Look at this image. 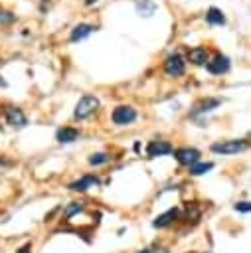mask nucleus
<instances>
[{
	"label": "nucleus",
	"instance_id": "nucleus-1",
	"mask_svg": "<svg viewBox=\"0 0 251 253\" xmlns=\"http://www.w3.org/2000/svg\"><path fill=\"white\" fill-rule=\"evenodd\" d=\"M99 107H101V101H99V97H95V95H83L77 103H75V109H73V119L75 121H85V119H89V117H93L97 111H99Z\"/></svg>",
	"mask_w": 251,
	"mask_h": 253
},
{
	"label": "nucleus",
	"instance_id": "nucleus-2",
	"mask_svg": "<svg viewBox=\"0 0 251 253\" xmlns=\"http://www.w3.org/2000/svg\"><path fill=\"white\" fill-rule=\"evenodd\" d=\"M249 146V142L245 138H229V140H217L209 146L211 152L215 154H223V156H229V154H237V152H243L245 148Z\"/></svg>",
	"mask_w": 251,
	"mask_h": 253
},
{
	"label": "nucleus",
	"instance_id": "nucleus-3",
	"mask_svg": "<svg viewBox=\"0 0 251 253\" xmlns=\"http://www.w3.org/2000/svg\"><path fill=\"white\" fill-rule=\"evenodd\" d=\"M162 69H164V73L168 77L178 79V77H182L186 73V57L180 51H174V53L166 55V59L162 63Z\"/></svg>",
	"mask_w": 251,
	"mask_h": 253
},
{
	"label": "nucleus",
	"instance_id": "nucleus-4",
	"mask_svg": "<svg viewBox=\"0 0 251 253\" xmlns=\"http://www.w3.org/2000/svg\"><path fill=\"white\" fill-rule=\"evenodd\" d=\"M138 119V113L132 105H117L111 113V121L117 125V126H126V125H132L134 121Z\"/></svg>",
	"mask_w": 251,
	"mask_h": 253
},
{
	"label": "nucleus",
	"instance_id": "nucleus-5",
	"mask_svg": "<svg viewBox=\"0 0 251 253\" xmlns=\"http://www.w3.org/2000/svg\"><path fill=\"white\" fill-rule=\"evenodd\" d=\"M174 158L178 160V164H182V166H192V164H196V162H200V156H202V152L198 150V148H194V146H182V148H174Z\"/></svg>",
	"mask_w": 251,
	"mask_h": 253
},
{
	"label": "nucleus",
	"instance_id": "nucleus-6",
	"mask_svg": "<svg viewBox=\"0 0 251 253\" xmlns=\"http://www.w3.org/2000/svg\"><path fill=\"white\" fill-rule=\"evenodd\" d=\"M4 119H6V123L10 125V126H14V128H24L26 125H28V117L24 115V111L22 109H18V107H12V105H8V107H4Z\"/></svg>",
	"mask_w": 251,
	"mask_h": 253
},
{
	"label": "nucleus",
	"instance_id": "nucleus-7",
	"mask_svg": "<svg viewBox=\"0 0 251 253\" xmlns=\"http://www.w3.org/2000/svg\"><path fill=\"white\" fill-rule=\"evenodd\" d=\"M229 67H231L229 57H227V55H221V53H217L213 59H209V61L206 63V69H208L211 75H225V73L229 71Z\"/></svg>",
	"mask_w": 251,
	"mask_h": 253
},
{
	"label": "nucleus",
	"instance_id": "nucleus-8",
	"mask_svg": "<svg viewBox=\"0 0 251 253\" xmlns=\"http://www.w3.org/2000/svg\"><path fill=\"white\" fill-rule=\"evenodd\" d=\"M221 105V99L217 97H204L200 101L194 103L192 107V117H200V115H206V113H211L213 109H217Z\"/></svg>",
	"mask_w": 251,
	"mask_h": 253
},
{
	"label": "nucleus",
	"instance_id": "nucleus-9",
	"mask_svg": "<svg viewBox=\"0 0 251 253\" xmlns=\"http://www.w3.org/2000/svg\"><path fill=\"white\" fill-rule=\"evenodd\" d=\"M174 152V146L168 142V140H150L146 144V154L148 158H156V156H166Z\"/></svg>",
	"mask_w": 251,
	"mask_h": 253
},
{
	"label": "nucleus",
	"instance_id": "nucleus-10",
	"mask_svg": "<svg viewBox=\"0 0 251 253\" xmlns=\"http://www.w3.org/2000/svg\"><path fill=\"white\" fill-rule=\"evenodd\" d=\"M97 186H99V178H97L95 174H83L79 180L71 182L67 188H69L71 192H87V190L97 188Z\"/></svg>",
	"mask_w": 251,
	"mask_h": 253
},
{
	"label": "nucleus",
	"instance_id": "nucleus-11",
	"mask_svg": "<svg viewBox=\"0 0 251 253\" xmlns=\"http://www.w3.org/2000/svg\"><path fill=\"white\" fill-rule=\"evenodd\" d=\"M95 30H97V26L87 24V22H81V24L73 26V30L69 32V42H71V43H77V42H81V40L89 38V36H91Z\"/></svg>",
	"mask_w": 251,
	"mask_h": 253
},
{
	"label": "nucleus",
	"instance_id": "nucleus-12",
	"mask_svg": "<svg viewBox=\"0 0 251 253\" xmlns=\"http://www.w3.org/2000/svg\"><path fill=\"white\" fill-rule=\"evenodd\" d=\"M178 217H180V210H178V208H170V210H166L164 213H160V215H156V217H154L152 227H156V229L168 227V225H170V223H174Z\"/></svg>",
	"mask_w": 251,
	"mask_h": 253
},
{
	"label": "nucleus",
	"instance_id": "nucleus-13",
	"mask_svg": "<svg viewBox=\"0 0 251 253\" xmlns=\"http://www.w3.org/2000/svg\"><path fill=\"white\" fill-rule=\"evenodd\" d=\"M79 136H81V130L75 128V126H61V128H57V132H55V140L61 142V144L75 142Z\"/></svg>",
	"mask_w": 251,
	"mask_h": 253
},
{
	"label": "nucleus",
	"instance_id": "nucleus-14",
	"mask_svg": "<svg viewBox=\"0 0 251 253\" xmlns=\"http://www.w3.org/2000/svg\"><path fill=\"white\" fill-rule=\"evenodd\" d=\"M188 61H192L194 65H206L209 61V53L204 45H196V47H190L188 49Z\"/></svg>",
	"mask_w": 251,
	"mask_h": 253
},
{
	"label": "nucleus",
	"instance_id": "nucleus-15",
	"mask_svg": "<svg viewBox=\"0 0 251 253\" xmlns=\"http://www.w3.org/2000/svg\"><path fill=\"white\" fill-rule=\"evenodd\" d=\"M206 22H208L209 26H225V24H227V18H225V14H223L219 8L209 6V8L206 10Z\"/></svg>",
	"mask_w": 251,
	"mask_h": 253
},
{
	"label": "nucleus",
	"instance_id": "nucleus-16",
	"mask_svg": "<svg viewBox=\"0 0 251 253\" xmlns=\"http://www.w3.org/2000/svg\"><path fill=\"white\" fill-rule=\"evenodd\" d=\"M87 162H89L91 166H103V164L111 162V154H109V152H93V154L87 158Z\"/></svg>",
	"mask_w": 251,
	"mask_h": 253
},
{
	"label": "nucleus",
	"instance_id": "nucleus-17",
	"mask_svg": "<svg viewBox=\"0 0 251 253\" xmlns=\"http://www.w3.org/2000/svg\"><path fill=\"white\" fill-rule=\"evenodd\" d=\"M213 168V162H196V164H192L188 170H190V174L192 176H202V174H206V172H209Z\"/></svg>",
	"mask_w": 251,
	"mask_h": 253
},
{
	"label": "nucleus",
	"instance_id": "nucleus-18",
	"mask_svg": "<svg viewBox=\"0 0 251 253\" xmlns=\"http://www.w3.org/2000/svg\"><path fill=\"white\" fill-rule=\"evenodd\" d=\"M136 12L140 16H152L156 12V4L150 2V0H142V2H136Z\"/></svg>",
	"mask_w": 251,
	"mask_h": 253
},
{
	"label": "nucleus",
	"instance_id": "nucleus-19",
	"mask_svg": "<svg viewBox=\"0 0 251 253\" xmlns=\"http://www.w3.org/2000/svg\"><path fill=\"white\" fill-rule=\"evenodd\" d=\"M85 210V206H83V202H69V206L65 208V219H71L75 213H81Z\"/></svg>",
	"mask_w": 251,
	"mask_h": 253
},
{
	"label": "nucleus",
	"instance_id": "nucleus-20",
	"mask_svg": "<svg viewBox=\"0 0 251 253\" xmlns=\"http://www.w3.org/2000/svg\"><path fill=\"white\" fill-rule=\"evenodd\" d=\"M16 20V16L10 10H0V26H10Z\"/></svg>",
	"mask_w": 251,
	"mask_h": 253
},
{
	"label": "nucleus",
	"instance_id": "nucleus-21",
	"mask_svg": "<svg viewBox=\"0 0 251 253\" xmlns=\"http://www.w3.org/2000/svg\"><path fill=\"white\" fill-rule=\"evenodd\" d=\"M233 210L239 211V213H249L251 211V202H237L233 206Z\"/></svg>",
	"mask_w": 251,
	"mask_h": 253
},
{
	"label": "nucleus",
	"instance_id": "nucleus-22",
	"mask_svg": "<svg viewBox=\"0 0 251 253\" xmlns=\"http://www.w3.org/2000/svg\"><path fill=\"white\" fill-rule=\"evenodd\" d=\"M16 253H32V243H24L20 249H16Z\"/></svg>",
	"mask_w": 251,
	"mask_h": 253
},
{
	"label": "nucleus",
	"instance_id": "nucleus-23",
	"mask_svg": "<svg viewBox=\"0 0 251 253\" xmlns=\"http://www.w3.org/2000/svg\"><path fill=\"white\" fill-rule=\"evenodd\" d=\"M95 2H97V0H85V4H87V6H93Z\"/></svg>",
	"mask_w": 251,
	"mask_h": 253
},
{
	"label": "nucleus",
	"instance_id": "nucleus-24",
	"mask_svg": "<svg viewBox=\"0 0 251 253\" xmlns=\"http://www.w3.org/2000/svg\"><path fill=\"white\" fill-rule=\"evenodd\" d=\"M138 253H150V251H148V249H140Z\"/></svg>",
	"mask_w": 251,
	"mask_h": 253
}]
</instances>
